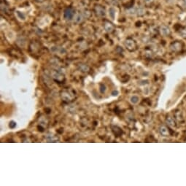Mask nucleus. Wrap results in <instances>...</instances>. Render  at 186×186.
<instances>
[{"mask_svg":"<svg viewBox=\"0 0 186 186\" xmlns=\"http://www.w3.org/2000/svg\"><path fill=\"white\" fill-rule=\"evenodd\" d=\"M183 48V43L181 41H175L170 45V49L172 52L180 53Z\"/></svg>","mask_w":186,"mask_h":186,"instance_id":"f257e3e1","label":"nucleus"},{"mask_svg":"<svg viewBox=\"0 0 186 186\" xmlns=\"http://www.w3.org/2000/svg\"><path fill=\"white\" fill-rule=\"evenodd\" d=\"M94 12L97 16L104 17L106 14L104 8L100 5H97L94 7Z\"/></svg>","mask_w":186,"mask_h":186,"instance_id":"f03ea898","label":"nucleus"},{"mask_svg":"<svg viewBox=\"0 0 186 186\" xmlns=\"http://www.w3.org/2000/svg\"><path fill=\"white\" fill-rule=\"evenodd\" d=\"M64 18L67 20H71L75 16V10L72 7H68L64 10Z\"/></svg>","mask_w":186,"mask_h":186,"instance_id":"7ed1b4c3","label":"nucleus"},{"mask_svg":"<svg viewBox=\"0 0 186 186\" xmlns=\"http://www.w3.org/2000/svg\"><path fill=\"white\" fill-rule=\"evenodd\" d=\"M159 31H160L161 35L164 37H168L171 35V30L170 27H168L167 26H161L160 29H159Z\"/></svg>","mask_w":186,"mask_h":186,"instance_id":"20e7f679","label":"nucleus"},{"mask_svg":"<svg viewBox=\"0 0 186 186\" xmlns=\"http://www.w3.org/2000/svg\"><path fill=\"white\" fill-rule=\"evenodd\" d=\"M125 44H126V46L127 47L128 49L130 50H134L137 48L136 42H135L133 39H127V40L126 41Z\"/></svg>","mask_w":186,"mask_h":186,"instance_id":"39448f33","label":"nucleus"},{"mask_svg":"<svg viewBox=\"0 0 186 186\" xmlns=\"http://www.w3.org/2000/svg\"><path fill=\"white\" fill-rule=\"evenodd\" d=\"M130 10H131L133 12L134 14H137V16H143V15L145 13V10H144V8H142V7H134V8H131L130 9Z\"/></svg>","mask_w":186,"mask_h":186,"instance_id":"423d86ee","label":"nucleus"},{"mask_svg":"<svg viewBox=\"0 0 186 186\" xmlns=\"http://www.w3.org/2000/svg\"><path fill=\"white\" fill-rule=\"evenodd\" d=\"M160 133L162 136H170V129H168V127H166V126H162L160 128Z\"/></svg>","mask_w":186,"mask_h":186,"instance_id":"0eeeda50","label":"nucleus"},{"mask_svg":"<svg viewBox=\"0 0 186 186\" xmlns=\"http://www.w3.org/2000/svg\"><path fill=\"white\" fill-rule=\"evenodd\" d=\"M166 123L168 124V126H170L171 127H176L177 124L176 122L174 121V119L172 117H168L166 119Z\"/></svg>","mask_w":186,"mask_h":186,"instance_id":"6e6552de","label":"nucleus"},{"mask_svg":"<svg viewBox=\"0 0 186 186\" xmlns=\"http://www.w3.org/2000/svg\"><path fill=\"white\" fill-rule=\"evenodd\" d=\"M104 28L107 31H109V32H111V31H113L114 26L112 25L111 23H110V22H106L104 25Z\"/></svg>","mask_w":186,"mask_h":186,"instance_id":"1a4fd4ad","label":"nucleus"},{"mask_svg":"<svg viewBox=\"0 0 186 186\" xmlns=\"http://www.w3.org/2000/svg\"><path fill=\"white\" fill-rule=\"evenodd\" d=\"M108 13L110 18H112V19H114L115 16V7H110L108 10Z\"/></svg>","mask_w":186,"mask_h":186,"instance_id":"9d476101","label":"nucleus"},{"mask_svg":"<svg viewBox=\"0 0 186 186\" xmlns=\"http://www.w3.org/2000/svg\"><path fill=\"white\" fill-rule=\"evenodd\" d=\"M179 34L183 38L186 39V27H181L180 29Z\"/></svg>","mask_w":186,"mask_h":186,"instance_id":"9b49d317","label":"nucleus"},{"mask_svg":"<svg viewBox=\"0 0 186 186\" xmlns=\"http://www.w3.org/2000/svg\"><path fill=\"white\" fill-rule=\"evenodd\" d=\"M180 5L183 8H186V0H179Z\"/></svg>","mask_w":186,"mask_h":186,"instance_id":"f8f14e48","label":"nucleus"},{"mask_svg":"<svg viewBox=\"0 0 186 186\" xmlns=\"http://www.w3.org/2000/svg\"><path fill=\"white\" fill-rule=\"evenodd\" d=\"M16 14L18 15V18H20V19H25V16H24V13L19 12V11H17Z\"/></svg>","mask_w":186,"mask_h":186,"instance_id":"ddd939ff","label":"nucleus"},{"mask_svg":"<svg viewBox=\"0 0 186 186\" xmlns=\"http://www.w3.org/2000/svg\"><path fill=\"white\" fill-rule=\"evenodd\" d=\"M144 3L147 4V5H150V4L153 3L154 2V0H142Z\"/></svg>","mask_w":186,"mask_h":186,"instance_id":"4468645a","label":"nucleus"},{"mask_svg":"<svg viewBox=\"0 0 186 186\" xmlns=\"http://www.w3.org/2000/svg\"><path fill=\"white\" fill-rule=\"evenodd\" d=\"M35 1L37 2H43L45 0H35Z\"/></svg>","mask_w":186,"mask_h":186,"instance_id":"2eb2a0df","label":"nucleus"},{"mask_svg":"<svg viewBox=\"0 0 186 186\" xmlns=\"http://www.w3.org/2000/svg\"><path fill=\"white\" fill-rule=\"evenodd\" d=\"M185 23H186V18H185Z\"/></svg>","mask_w":186,"mask_h":186,"instance_id":"dca6fc26","label":"nucleus"}]
</instances>
